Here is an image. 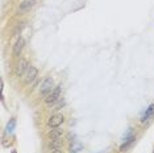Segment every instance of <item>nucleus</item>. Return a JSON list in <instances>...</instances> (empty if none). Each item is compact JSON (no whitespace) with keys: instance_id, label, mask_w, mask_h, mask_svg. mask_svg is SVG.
Returning a JSON list of instances; mask_svg holds the SVG:
<instances>
[{"instance_id":"obj_3","label":"nucleus","mask_w":154,"mask_h":153,"mask_svg":"<svg viewBox=\"0 0 154 153\" xmlns=\"http://www.w3.org/2000/svg\"><path fill=\"white\" fill-rule=\"evenodd\" d=\"M63 121H65V116H63V115H62V114H55V115H53V116L48 120V126L50 128H58L62 123H63Z\"/></svg>"},{"instance_id":"obj_12","label":"nucleus","mask_w":154,"mask_h":153,"mask_svg":"<svg viewBox=\"0 0 154 153\" xmlns=\"http://www.w3.org/2000/svg\"><path fill=\"white\" fill-rule=\"evenodd\" d=\"M49 147H50V149H53V151H55V149H59L62 147V140H61V139H57V140H50Z\"/></svg>"},{"instance_id":"obj_14","label":"nucleus","mask_w":154,"mask_h":153,"mask_svg":"<svg viewBox=\"0 0 154 153\" xmlns=\"http://www.w3.org/2000/svg\"><path fill=\"white\" fill-rule=\"evenodd\" d=\"M63 104H65V103H59V104H58L57 107H55L54 110H61V107H63Z\"/></svg>"},{"instance_id":"obj_17","label":"nucleus","mask_w":154,"mask_h":153,"mask_svg":"<svg viewBox=\"0 0 154 153\" xmlns=\"http://www.w3.org/2000/svg\"><path fill=\"white\" fill-rule=\"evenodd\" d=\"M100 153H104V152H100Z\"/></svg>"},{"instance_id":"obj_2","label":"nucleus","mask_w":154,"mask_h":153,"mask_svg":"<svg viewBox=\"0 0 154 153\" xmlns=\"http://www.w3.org/2000/svg\"><path fill=\"white\" fill-rule=\"evenodd\" d=\"M61 94H62V86H55L53 91L45 98V104H46V106H51V104H54L55 102H58Z\"/></svg>"},{"instance_id":"obj_8","label":"nucleus","mask_w":154,"mask_h":153,"mask_svg":"<svg viewBox=\"0 0 154 153\" xmlns=\"http://www.w3.org/2000/svg\"><path fill=\"white\" fill-rule=\"evenodd\" d=\"M62 135H63L62 130H51L48 132V139L49 140H57V139L62 137Z\"/></svg>"},{"instance_id":"obj_11","label":"nucleus","mask_w":154,"mask_h":153,"mask_svg":"<svg viewBox=\"0 0 154 153\" xmlns=\"http://www.w3.org/2000/svg\"><path fill=\"white\" fill-rule=\"evenodd\" d=\"M15 127H16V119L15 117H12V119H9L8 121V124H7V127H5V132L8 135H11L13 131H15Z\"/></svg>"},{"instance_id":"obj_9","label":"nucleus","mask_w":154,"mask_h":153,"mask_svg":"<svg viewBox=\"0 0 154 153\" xmlns=\"http://www.w3.org/2000/svg\"><path fill=\"white\" fill-rule=\"evenodd\" d=\"M34 3H36V0H24V2L20 4V12H25L28 11L29 8H32L34 5Z\"/></svg>"},{"instance_id":"obj_15","label":"nucleus","mask_w":154,"mask_h":153,"mask_svg":"<svg viewBox=\"0 0 154 153\" xmlns=\"http://www.w3.org/2000/svg\"><path fill=\"white\" fill-rule=\"evenodd\" d=\"M51 153H62V151H61V149H55V151H53Z\"/></svg>"},{"instance_id":"obj_4","label":"nucleus","mask_w":154,"mask_h":153,"mask_svg":"<svg viewBox=\"0 0 154 153\" xmlns=\"http://www.w3.org/2000/svg\"><path fill=\"white\" fill-rule=\"evenodd\" d=\"M37 75H38V69L36 66H29V69L26 70V74H25V83L33 82L37 78Z\"/></svg>"},{"instance_id":"obj_16","label":"nucleus","mask_w":154,"mask_h":153,"mask_svg":"<svg viewBox=\"0 0 154 153\" xmlns=\"http://www.w3.org/2000/svg\"><path fill=\"white\" fill-rule=\"evenodd\" d=\"M12 153H17V152L16 151H12Z\"/></svg>"},{"instance_id":"obj_10","label":"nucleus","mask_w":154,"mask_h":153,"mask_svg":"<svg viewBox=\"0 0 154 153\" xmlns=\"http://www.w3.org/2000/svg\"><path fill=\"white\" fill-rule=\"evenodd\" d=\"M136 140V137H134V135L133 136H131V137H128V139H125V140H122V144H121V147H120V151L121 152H125L127 149L131 147V144L133 141Z\"/></svg>"},{"instance_id":"obj_6","label":"nucleus","mask_w":154,"mask_h":153,"mask_svg":"<svg viewBox=\"0 0 154 153\" xmlns=\"http://www.w3.org/2000/svg\"><path fill=\"white\" fill-rule=\"evenodd\" d=\"M24 45H25V40H24L23 37H19L17 38V41L15 42V45H13V55L15 57H19L20 53H21Z\"/></svg>"},{"instance_id":"obj_13","label":"nucleus","mask_w":154,"mask_h":153,"mask_svg":"<svg viewBox=\"0 0 154 153\" xmlns=\"http://www.w3.org/2000/svg\"><path fill=\"white\" fill-rule=\"evenodd\" d=\"M82 149H83V144H82V142H74V144L70 145V152H72V153L79 152V151H82Z\"/></svg>"},{"instance_id":"obj_7","label":"nucleus","mask_w":154,"mask_h":153,"mask_svg":"<svg viewBox=\"0 0 154 153\" xmlns=\"http://www.w3.org/2000/svg\"><path fill=\"white\" fill-rule=\"evenodd\" d=\"M154 115V103L153 104H150V106L146 108V111L142 114V116H141V121L143 123V121H146V120H149L150 117H152Z\"/></svg>"},{"instance_id":"obj_1","label":"nucleus","mask_w":154,"mask_h":153,"mask_svg":"<svg viewBox=\"0 0 154 153\" xmlns=\"http://www.w3.org/2000/svg\"><path fill=\"white\" fill-rule=\"evenodd\" d=\"M54 79L51 78V76H48V78L44 79V82L41 83V87H40V94L41 96H44V98H46V96L50 94L51 91L54 90Z\"/></svg>"},{"instance_id":"obj_5","label":"nucleus","mask_w":154,"mask_h":153,"mask_svg":"<svg viewBox=\"0 0 154 153\" xmlns=\"http://www.w3.org/2000/svg\"><path fill=\"white\" fill-rule=\"evenodd\" d=\"M29 69V65H28V61L25 60V58H21L19 62V65H17V67H16V74L17 76H21L24 75L26 73V70Z\"/></svg>"},{"instance_id":"obj_18","label":"nucleus","mask_w":154,"mask_h":153,"mask_svg":"<svg viewBox=\"0 0 154 153\" xmlns=\"http://www.w3.org/2000/svg\"><path fill=\"white\" fill-rule=\"evenodd\" d=\"M153 153H154V152H153Z\"/></svg>"}]
</instances>
